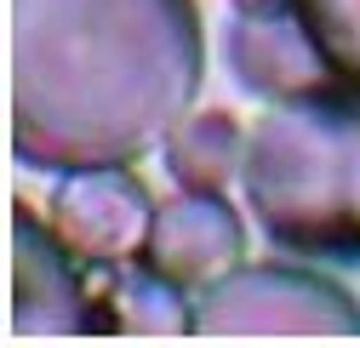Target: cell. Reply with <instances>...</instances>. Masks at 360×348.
Wrapping results in <instances>:
<instances>
[{
	"label": "cell",
	"instance_id": "obj_4",
	"mask_svg": "<svg viewBox=\"0 0 360 348\" xmlns=\"http://www.w3.org/2000/svg\"><path fill=\"white\" fill-rule=\"evenodd\" d=\"M92 269L52 234L40 211H12V337H80L103 331Z\"/></svg>",
	"mask_w": 360,
	"mask_h": 348
},
{
	"label": "cell",
	"instance_id": "obj_5",
	"mask_svg": "<svg viewBox=\"0 0 360 348\" xmlns=\"http://www.w3.org/2000/svg\"><path fill=\"white\" fill-rule=\"evenodd\" d=\"M155 206L160 200H149L138 171L86 166V171H63L58 194L46 200V223L86 269H115V263L143 257L149 229H155Z\"/></svg>",
	"mask_w": 360,
	"mask_h": 348
},
{
	"label": "cell",
	"instance_id": "obj_6",
	"mask_svg": "<svg viewBox=\"0 0 360 348\" xmlns=\"http://www.w3.org/2000/svg\"><path fill=\"white\" fill-rule=\"evenodd\" d=\"M229 69L246 92L269 103L343 80L303 0H229Z\"/></svg>",
	"mask_w": 360,
	"mask_h": 348
},
{
	"label": "cell",
	"instance_id": "obj_10",
	"mask_svg": "<svg viewBox=\"0 0 360 348\" xmlns=\"http://www.w3.org/2000/svg\"><path fill=\"white\" fill-rule=\"evenodd\" d=\"M303 12L321 34L332 69L349 86H360V0H303Z\"/></svg>",
	"mask_w": 360,
	"mask_h": 348
},
{
	"label": "cell",
	"instance_id": "obj_3",
	"mask_svg": "<svg viewBox=\"0 0 360 348\" xmlns=\"http://www.w3.org/2000/svg\"><path fill=\"white\" fill-rule=\"evenodd\" d=\"M200 337H360V297L297 263H235L195 291Z\"/></svg>",
	"mask_w": 360,
	"mask_h": 348
},
{
	"label": "cell",
	"instance_id": "obj_2",
	"mask_svg": "<svg viewBox=\"0 0 360 348\" xmlns=\"http://www.w3.org/2000/svg\"><path fill=\"white\" fill-rule=\"evenodd\" d=\"M252 223L297 257H360V86L269 103L246 132Z\"/></svg>",
	"mask_w": 360,
	"mask_h": 348
},
{
	"label": "cell",
	"instance_id": "obj_1",
	"mask_svg": "<svg viewBox=\"0 0 360 348\" xmlns=\"http://www.w3.org/2000/svg\"><path fill=\"white\" fill-rule=\"evenodd\" d=\"M200 80L195 0H12V149L34 171L160 149Z\"/></svg>",
	"mask_w": 360,
	"mask_h": 348
},
{
	"label": "cell",
	"instance_id": "obj_9",
	"mask_svg": "<svg viewBox=\"0 0 360 348\" xmlns=\"http://www.w3.org/2000/svg\"><path fill=\"white\" fill-rule=\"evenodd\" d=\"M160 154H166V171L177 178V189H223L246 166V132L229 109H206V114L189 109L172 126V138L160 143Z\"/></svg>",
	"mask_w": 360,
	"mask_h": 348
},
{
	"label": "cell",
	"instance_id": "obj_7",
	"mask_svg": "<svg viewBox=\"0 0 360 348\" xmlns=\"http://www.w3.org/2000/svg\"><path fill=\"white\" fill-rule=\"evenodd\" d=\"M143 263H155L184 291H200L246 263V217L223 200V189H177L155 206Z\"/></svg>",
	"mask_w": 360,
	"mask_h": 348
},
{
	"label": "cell",
	"instance_id": "obj_8",
	"mask_svg": "<svg viewBox=\"0 0 360 348\" xmlns=\"http://www.w3.org/2000/svg\"><path fill=\"white\" fill-rule=\"evenodd\" d=\"M98 302H103V331H131V337H177L195 331V297L166 280L155 263L131 257V263L98 269Z\"/></svg>",
	"mask_w": 360,
	"mask_h": 348
}]
</instances>
